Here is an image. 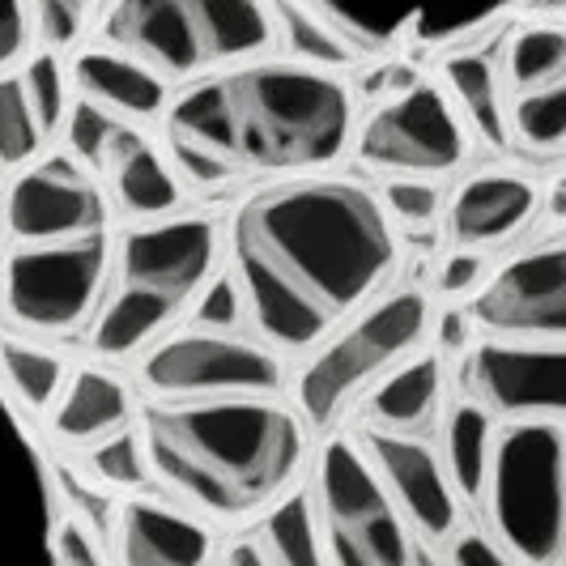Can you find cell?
Returning <instances> with one entry per match:
<instances>
[{
  "label": "cell",
  "mask_w": 566,
  "mask_h": 566,
  "mask_svg": "<svg viewBox=\"0 0 566 566\" xmlns=\"http://www.w3.org/2000/svg\"><path fill=\"white\" fill-rule=\"evenodd\" d=\"M145 469L213 520H252L298 482L307 426L273 397L149 400Z\"/></svg>",
  "instance_id": "cell-3"
},
{
  "label": "cell",
  "mask_w": 566,
  "mask_h": 566,
  "mask_svg": "<svg viewBox=\"0 0 566 566\" xmlns=\"http://www.w3.org/2000/svg\"><path fill=\"white\" fill-rule=\"evenodd\" d=\"M30 43V18L27 0H0V69L27 56Z\"/></svg>",
  "instance_id": "cell-39"
},
{
  "label": "cell",
  "mask_w": 566,
  "mask_h": 566,
  "mask_svg": "<svg viewBox=\"0 0 566 566\" xmlns=\"http://www.w3.org/2000/svg\"><path fill=\"white\" fill-rule=\"evenodd\" d=\"M430 328V303L418 290H397L379 298L375 307L358 315L349 328H333L328 345L315 354V363L298 379V405L303 418L315 426H328L349 397H358L367 384H375L388 367L409 358L422 345Z\"/></svg>",
  "instance_id": "cell-7"
},
{
  "label": "cell",
  "mask_w": 566,
  "mask_h": 566,
  "mask_svg": "<svg viewBox=\"0 0 566 566\" xmlns=\"http://www.w3.org/2000/svg\"><path fill=\"white\" fill-rule=\"evenodd\" d=\"M22 85H27V98L34 107V119L43 124V133H52L64 112H69V90H64V69H60V56L48 48L27 64V73H18Z\"/></svg>",
  "instance_id": "cell-33"
},
{
  "label": "cell",
  "mask_w": 566,
  "mask_h": 566,
  "mask_svg": "<svg viewBox=\"0 0 566 566\" xmlns=\"http://www.w3.org/2000/svg\"><path fill=\"white\" fill-rule=\"evenodd\" d=\"M227 563H269V558H264V549H260V541L255 537H248L243 541V545H234V549H227Z\"/></svg>",
  "instance_id": "cell-41"
},
{
  "label": "cell",
  "mask_w": 566,
  "mask_h": 566,
  "mask_svg": "<svg viewBox=\"0 0 566 566\" xmlns=\"http://www.w3.org/2000/svg\"><path fill=\"white\" fill-rule=\"evenodd\" d=\"M90 473L103 478L107 485H119V490L142 485L149 478L142 434H128V426H124V430H115L107 439L90 443Z\"/></svg>",
  "instance_id": "cell-32"
},
{
  "label": "cell",
  "mask_w": 566,
  "mask_h": 566,
  "mask_svg": "<svg viewBox=\"0 0 566 566\" xmlns=\"http://www.w3.org/2000/svg\"><path fill=\"white\" fill-rule=\"evenodd\" d=\"M443 90L460 112L469 137H482L490 149L507 145V94L503 69L490 52H455L443 60Z\"/></svg>",
  "instance_id": "cell-21"
},
{
  "label": "cell",
  "mask_w": 566,
  "mask_h": 566,
  "mask_svg": "<svg viewBox=\"0 0 566 566\" xmlns=\"http://www.w3.org/2000/svg\"><path fill=\"white\" fill-rule=\"evenodd\" d=\"M443 400V363L434 354H418L405 367H388L367 397V422L379 430L418 434L434 422Z\"/></svg>",
  "instance_id": "cell-22"
},
{
  "label": "cell",
  "mask_w": 566,
  "mask_h": 566,
  "mask_svg": "<svg viewBox=\"0 0 566 566\" xmlns=\"http://www.w3.org/2000/svg\"><path fill=\"white\" fill-rule=\"evenodd\" d=\"M566 69V34L558 22H537L511 34L503 56V85L511 90H537L563 82Z\"/></svg>",
  "instance_id": "cell-27"
},
{
  "label": "cell",
  "mask_w": 566,
  "mask_h": 566,
  "mask_svg": "<svg viewBox=\"0 0 566 566\" xmlns=\"http://www.w3.org/2000/svg\"><path fill=\"white\" fill-rule=\"evenodd\" d=\"M56 520V494L43 455L18 426L9 400L0 397V563H48Z\"/></svg>",
  "instance_id": "cell-16"
},
{
  "label": "cell",
  "mask_w": 566,
  "mask_h": 566,
  "mask_svg": "<svg viewBox=\"0 0 566 566\" xmlns=\"http://www.w3.org/2000/svg\"><path fill=\"white\" fill-rule=\"evenodd\" d=\"M103 34L167 82L269 56L277 43L264 0H115Z\"/></svg>",
  "instance_id": "cell-5"
},
{
  "label": "cell",
  "mask_w": 566,
  "mask_h": 566,
  "mask_svg": "<svg viewBox=\"0 0 566 566\" xmlns=\"http://www.w3.org/2000/svg\"><path fill=\"white\" fill-rule=\"evenodd\" d=\"M133 418V400L128 388L98 367H82L73 379H64L56 397V430L60 443H73V448H90L98 439H107L115 430H124Z\"/></svg>",
  "instance_id": "cell-20"
},
{
  "label": "cell",
  "mask_w": 566,
  "mask_h": 566,
  "mask_svg": "<svg viewBox=\"0 0 566 566\" xmlns=\"http://www.w3.org/2000/svg\"><path fill=\"white\" fill-rule=\"evenodd\" d=\"M469 128L452 107L448 90L434 82L409 85L363 124L358 158L379 175H452L469 158Z\"/></svg>",
  "instance_id": "cell-10"
},
{
  "label": "cell",
  "mask_w": 566,
  "mask_h": 566,
  "mask_svg": "<svg viewBox=\"0 0 566 566\" xmlns=\"http://www.w3.org/2000/svg\"><path fill=\"white\" fill-rule=\"evenodd\" d=\"M264 4H269L273 39H282L290 60L319 64V69H340V64L358 60V48L307 0H264Z\"/></svg>",
  "instance_id": "cell-24"
},
{
  "label": "cell",
  "mask_w": 566,
  "mask_h": 566,
  "mask_svg": "<svg viewBox=\"0 0 566 566\" xmlns=\"http://www.w3.org/2000/svg\"><path fill=\"white\" fill-rule=\"evenodd\" d=\"M149 400H209V397H277L285 388L282 349L239 328H188L163 337L142 363Z\"/></svg>",
  "instance_id": "cell-9"
},
{
  "label": "cell",
  "mask_w": 566,
  "mask_h": 566,
  "mask_svg": "<svg viewBox=\"0 0 566 566\" xmlns=\"http://www.w3.org/2000/svg\"><path fill=\"white\" fill-rule=\"evenodd\" d=\"M455 545H452V563L460 566H507V554H503V545L482 533V528H455L452 533Z\"/></svg>",
  "instance_id": "cell-40"
},
{
  "label": "cell",
  "mask_w": 566,
  "mask_h": 566,
  "mask_svg": "<svg viewBox=\"0 0 566 566\" xmlns=\"http://www.w3.org/2000/svg\"><path fill=\"white\" fill-rule=\"evenodd\" d=\"M43 124L34 119L27 85L18 73L0 69V167H27L43 149Z\"/></svg>",
  "instance_id": "cell-31"
},
{
  "label": "cell",
  "mask_w": 566,
  "mask_h": 566,
  "mask_svg": "<svg viewBox=\"0 0 566 566\" xmlns=\"http://www.w3.org/2000/svg\"><path fill=\"white\" fill-rule=\"evenodd\" d=\"M115 558L128 566H200L213 558V533L197 515L154 494L124 499L115 511Z\"/></svg>",
  "instance_id": "cell-17"
},
{
  "label": "cell",
  "mask_w": 566,
  "mask_h": 566,
  "mask_svg": "<svg viewBox=\"0 0 566 566\" xmlns=\"http://www.w3.org/2000/svg\"><path fill=\"white\" fill-rule=\"evenodd\" d=\"M507 137H515L528 154L558 158L566 145V85L515 90L507 103Z\"/></svg>",
  "instance_id": "cell-26"
},
{
  "label": "cell",
  "mask_w": 566,
  "mask_h": 566,
  "mask_svg": "<svg viewBox=\"0 0 566 566\" xmlns=\"http://www.w3.org/2000/svg\"><path fill=\"white\" fill-rule=\"evenodd\" d=\"M469 392L494 422L566 418L563 340L490 337L469 354Z\"/></svg>",
  "instance_id": "cell-12"
},
{
  "label": "cell",
  "mask_w": 566,
  "mask_h": 566,
  "mask_svg": "<svg viewBox=\"0 0 566 566\" xmlns=\"http://www.w3.org/2000/svg\"><path fill=\"white\" fill-rule=\"evenodd\" d=\"M397 234L388 209L349 179L290 175L230 222V277L243 319L277 349H312L388 282Z\"/></svg>",
  "instance_id": "cell-1"
},
{
  "label": "cell",
  "mask_w": 566,
  "mask_h": 566,
  "mask_svg": "<svg viewBox=\"0 0 566 566\" xmlns=\"http://www.w3.org/2000/svg\"><path fill=\"white\" fill-rule=\"evenodd\" d=\"M107 170H112V192L119 200V209L133 218H163L179 205L175 170L158 158L154 145H145V137H137L128 149H119L107 163Z\"/></svg>",
  "instance_id": "cell-23"
},
{
  "label": "cell",
  "mask_w": 566,
  "mask_h": 566,
  "mask_svg": "<svg viewBox=\"0 0 566 566\" xmlns=\"http://www.w3.org/2000/svg\"><path fill=\"white\" fill-rule=\"evenodd\" d=\"M315 524L324 563L405 566L413 563V533L405 528L363 443L333 434L315 460Z\"/></svg>",
  "instance_id": "cell-6"
},
{
  "label": "cell",
  "mask_w": 566,
  "mask_h": 566,
  "mask_svg": "<svg viewBox=\"0 0 566 566\" xmlns=\"http://www.w3.org/2000/svg\"><path fill=\"white\" fill-rule=\"evenodd\" d=\"M566 430L563 418L499 422L490 430L478 499L507 563L558 566L566 545Z\"/></svg>",
  "instance_id": "cell-4"
},
{
  "label": "cell",
  "mask_w": 566,
  "mask_h": 566,
  "mask_svg": "<svg viewBox=\"0 0 566 566\" xmlns=\"http://www.w3.org/2000/svg\"><path fill=\"white\" fill-rule=\"evenodd\" d=\"M363 452L375 464L409 533L426 541H452V533L460 528V494H455L443 455L418 434L379 430V426H367Z\"/></svg>",
  "instance_id": "cell-15"
},
{
  "label": "cell",
  "mask_w": 566,
  "mask_h": 566,
  "mask_svg": "<svg viewBox=\"0 0 566 566\" xmlns=\"http://www.w3.org/2000/svg\"><path fill=\"white\" fill-rule=\"evenodd\" d=\"M4 227L13 243H56L107 230V200L94 175L73 158H30L4 192Z\"/></svg>",
  "instance_id": "cell-14"
},
{
  "label": "cell",
  "mask_w": 566,
  "mask_h": 566,
  "mask_svg": "<svg viewBox=\"0 0 566 566\" xmlns=\"http://www.w3.org/2000/svg\"><path fill=\"white\" fill-rule=\"evenodd\" d=\"M192 324H205V328H239L243 324V294H239L234 277H209L200 285Z\"/></svg>",
  "instance_id": "cell-37"
},
{
  "label": "cell",
  "mask_w": 566,
  "mask_h": 566,
  "mask_svg": "<svg viewBox=\"0 0 566 566\" xmlns=\"http://www.w3.org/2000/svg\"><path fill=\"white\" fill-rule=\"evenodd\" d=\"M379 205L397 213L405 227H430L443 213V192L434 179H422V175H388Z\"/></svg>",
  "instance_id": "cell-34"
},
{
  "label": "cell",
  "mask_w": 566,
  "mask_h": 566,
  "mask_svg": "<svg viewBox=\"0 0 566 566\" xmlns=\"http://www.w3.org/2000/svg\"><path fill=\"white\" fill-rule=\"evenodd\" d=\"M73 85L82 90V98L124 119H154L170 98L167 77H158L149 64L119 48H85L73 60Z\"/></svg>",
  "instance_id": "cell-19"
},
{
  "label": "cell",
  "mask_w": 566,
  "mask_h": 566,
  "mask_svg": "<svg viewBox=\"0 0 566 566\" xmlns=\"http://www.w3.org/2000/svg\"><path fill=\"white\" fill-rule=\"evenodd\" d=\"M103 533H94L82 515H60L56 533H52V558L73 566H103L107 549H103Z\"/></svg>",
  "instance_id": "cell-36"
},
{
  "label": "cell",
  "mask_w": 566,
  "mask_h": 566,
  "mask_svg": "<svg viewBox=\"0 0 566 566\" xmlns=\"http://www.w3.org/2000/svg\"><path fill=\"white\" fill-rule=\"evenodd\" d=\"M0 375L9 379L13 397L22 400L27 409H34V413L52 409L60 388H64V379H69V370H64L56 354L13 337H0Z\"/></svg>",
  "instance_id": "cell-28"
},
{
  "label": "cell",
  "mask_w": 566,
  "mask_h": 566,
  "mask_svg": "<svg viewBox=\"0 0 566 566\" xmlns=\"http://www.w3.org/2000/svg\"><path fill=\"white\" fill-rule=\"evenodd\" d=\"M537 213V188L511 170H485L460 184L448 205V234L455 248H494Z\"/></svg>",
  "instance_id": "cell-18"
},
{
  "label": "cell",
  "mask_w": 566,
  "mask_h": 566,
  "mask_svg": "<svg viewBox=\"0 0 566 566\" xmlns=\"http://www.w3.org/2000/svg\"><path fill=\"white\" fill-rule=\"evenodd\" d=\"M64 119H69V149L82 163H90V167H107L119 149H128V145L142 137V133H133L124 124V115L107 112V107H98L90 98H77L64 112Z\"/></svg>",
  "instance_id": "cell-30"
},
{
  "label": "cell",
  "mask_w": 566,
  "mask_h": 566,
  "mask_svg": "<svg viewBox=\"0 0 566 566\" xmlns=\"http://www.w3.org/2000/svg\"><path fill=\"white\" fill-rule=\"evenodd\" d=\"M260 528H255V541L264 549V558L277 566H307V563H324V545H319V524H315L312 511V494L303 490H285L277 503L260 511Z\"/></svg>",
  "instance_id": "cell-25"
},
{
  "label": "cell",
  "mask_w": 566,
  "mask_h": 566,
  "mask_svg": "<svg viewBox=\"0 0 566 566\" xmlns=\"http://www.w3.org/2000/svg\"><path fill=\"white\" fill-rule=\"evenodd\" d=\"M490 430L494 418L485 413L482 405H455L448 418V473L460 499H478L485 469V448H490Z\"/></svg>",
  "instance_id": "cell-29"
},
{
  "label": "cell",
  "mask_w": 566,
  "mask_h": 566,
  "mask_svg": "<svg viewBox=\"0 0 566 566\" xmlns=\"http://www.w3.org/2000/svg\"><path fill=\"white\" fill-rule=\"evenodd\" d=\"M167 145L200 188L315 175L354 142V94L333 69L252 56L167 98Z\"/></svg>",
  "instance_id": "cell-2"
},
{
  "label": "cell",
  "mask_w": 566,
  "mask_h": 566,
  "mask_svg": "<svg viewBox=\"0 0 566 566\" xmlns=\"http://www.w3.org/2000/svg\"><path fill=\"white\" fill-rule=\"evenodd\" d=\"M218 252L222 234L213 218H149V227L128 230L119 243V290H137L170 315L188 312L200 285L213 277Z\"/></svg>",
  "instance_id": "cell-11"
},
{
  "label": "cell",
  "mask_w": 566,
  "mask_h": 566,
  "mask_svg": "<svg viewBox=\"0 0 566 566\" xmlns=\"http://www.w3.org/2000/svg\"><path fill=\"white\" fill-rule=\"evenodd\" d=\"M485 277V255L482 248H455V252L443 255V264H439V294H448V298H460V294H473Z\"/></svg>",
  "instance_id": "cell-38"
},
{
  "label": "cell",
  "mask_w": 566,
  "mask_h": 566,
  "mask_svg": "<svg viewBox=\"0 0 566 566\" xmlns=\"http://www.w3.org/2000/svg\"><path fill=\"white\" fill-rule=\"evenodd\" d=\"M107 277V230L56 243H18L0 269L4 315L39 337L77 333L98 307Z\"/></svg>",
  "instance_id": "cell-8"
},
{
  "label": "cell",
  "mask_w": 566,
  "mask_h": 566,
  "mask_svg": "<svg viewBox=\"0 0 566 566\" xmlns=\"http://www.w3.org/2000/svg\"><path fill=\"white\" fill-rule=\"evenodd\" d=\"M90 13H94V0H34V27H39L43 48L52 52L73 48L82 39Z\"/></svg>",
  "instance_id": "cell-35"
},
{
  "label": "cell",
  "mask_w": 566,
  "mask_h": 566,
  "mask_svg": "<svg viewBox=\"0 0 566 566\" xmlns=\"http://www.w3.org/2000/svg\"><path fill=\"white\" fill-rule=\"evenodd\" d=\"M473 319L490 337H566V248L563 239L533 243L524 255L507 260L482 294L473 298Z\"/></svg>",
  "instance_id": "cell-13"
}]
</instances>
